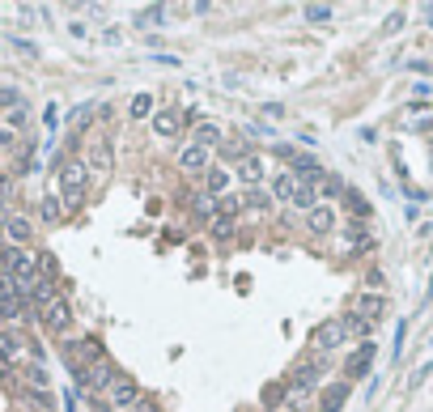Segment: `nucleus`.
I'll list each match as a JSON object with an SVG mask.
<instances>
[{"instance_id":"f257e3e1","label":"nucleus","mask_w":433,"mask_h":412,"mask_svg":"<svg viewBox=\"0 0 433 412\" xmlns=\"http://www.w3.org/2000/svg\"><path fill=\"white\" fill-rule=\"evenodd\" d=\"M0 272L13 277L22 297H26L30 285L38 281V251H30V247H0Z\"/></svg>"},{"instance_id":"f03ea898","label":"nucleus","mask_w":433,"mask_h":412,"mask_svg":"<svg viewBox=\"0 0 433 412\" xmlns=\"http://www.w3.org/2000/svg\"><path fill=\"white\" fill-rule=\"evenodd\" d=\"M85 187H89V166H85V158H64L60 170H56V191L64 196V209H77L81 196H85Z\"/></svg>"},{"instance_id":"7ed1b4c3","label":"nucleus","mask_w":433,"mask_h":412,"mask_svg":"<svg viewBox=\"0 0 433 412\" xmlns=\"http://www.w3.org/2000/svg\"><path fill=\"white\" fill-rule=\"evenodd\" d=\"M340 230V213H336V204H314V209L306 213V234L310 238H332Z\"/></svg>"},{"instance_id":"20e7f679","label":"nucleus","mask_w":433,"mask_h":412,"mask_svg":"<svg viewBox=\"0 0 433 412\" xmlns=\"http://www.w3.org/2000/svg\"><path fill=\"white\" fill-rule=\"evenodd\" d=\"M179 170L183 175H196V179H204L208 170H212V149H204V145H196V140H187L183 149H179Z\"/></svg>"},{"instance_id":"39448f33","label":"nucleus","mask_w":433,"mask_h":412,"mask_svg":"<svg viewBox=\"0 0 433 412\" xmlns=\"http://www.w3.org/2000/svg\"><path fill=\"white\" fill-rule=\"evenodd\" d=\"M38 319H43V328H47V332L64 336V332L73 328V306H68V297L60 293V297L51 302V306H43V311H38Z\"/></svg>"},{"instance_id":"423d86ee","label":"nucleus","mask_w":433,"mask_h":412,"mask_svg":"<svg viewBox=\"0 0 433 412\" xmlns=\"http://www.w3.org/2000/svg\"><path fill=\"white\" fill-rule=\"evenodd\" d=\"M344 340H348V336H344L340 319H328V323H318V328H314V336H310L314 353H323V357H328V353H336V348H340Z\"/></svg>"},{"instance_id":"0eeeda50","label":"nucleus","mask_w":433,"mask_h":412,"mask_svg":"<svg viewBox=\"0 0 433 412\" xmlns=\"http://www.w3.org/2000/svg\"><path fill=\"white\" fill-rule=\"evenodd\" d=\"M0 230H5V247H30V238H34V221L26 213H9L0 221Z\"/></svg>"},{"instance_id":"6e6552de","label":"nucleus","mask_w":433,"mask_h":412,"mask_svg":"<svg viewBox=\"0 0 433 412\" xmlns=\"http://www.w3.org/2000/svg\"><path fill=\"white\" fill-rule=\"evenodd\" d=\"M374 362H378V344H374V340H365V344H357V348L348 353L344 374H348V378H365V374L374 370Z\"/></svg>"},{"instance_id":"1a4fd4ad","label":"nucleus","mask_w":433,"mask_h":412,"mask_svg":"<svg viewBox=\"0 0 433 412\" xmlns=\"http://www.w3.org/2000/svg\"><path fill=\"white\" fill-rule=\"evenodd\" d=\"M111 140H106V136H98L94 145H89V153H85V166H89V175H98V179H106V175H111V166H115V158H111Z\"/></svg>"},{"instance_id":"9d476101","label":"nucleus","mask_w":433,"mask_h":412,"mask_svg":"<svg viewBox=\"0 0 433 412\" xmlns=\"http://www.w3.org/2000/svg\"><path fill=\"white\" fill-rule=\"evenodd\" d=\"M234 175H238V179L247 183V187H263V158H259L255 149H247L242 158L234 162Z\"/></svg>"},{"instance_id":"9b49d317","label":"nucleus","mask_w":433,"mask_h":412,"mask_svg":"<svg viewBox=\"0 0 433 412\" xmlns=\"http://www.w3.org/2000/svg\"><path fill=\"white\" fill-rule=\"evenodd\" d=\"M149 128H153L157 140H175V136L183 132V115H179V111H153Z\"/></svg>"},{"instance_id":"f8f14e48","label":"nucleus","mask_w":433,"mask_h":412,"mask_svg":"<svg viewBox=\"0 0 433 412\" xmlns=\"http://www.w3.org/2000/svg\"><path fill=\"white\" fill-rule=\"evenodd\" d=\"M106 395H111V408H136V404H140V387H136L128 374H119Z\"/></svg>"},{"instance_id":"ddd939ff","label":"nucleus","mask_w":433,"mask_h":412,"mask_svg":"<svg viewBox=\"0 0 433 412\" xmlns=\"http://www.w3.org/2000/svg\"><path fill=\"white\" fill-rule=\"evenodd\" d=\"M353 311H357L361 319H369V323H378V319H383V315H387V297H383V293H361V297L353 302Z\"/></svg>"},{"instance_id":"4468645a","label":"nucleus","mask_w":433,"mask_h":412,"mask_svg":"<svg viewBox=\"0 0 433 412\" xmlns=\"http://www.w3.org/2000/svg\"><path fill=\"white\" fill-rule=\"evenodd\" d=\"M298 187H302V183H298V175H293V170H281L272 183H267V191H272V200H277V204H293Z\"/></svg>"},{"instance_id":"2eb2a0df","label":"nucleus","mask_w":433,"mask_h":412,"mask_svg":"<svg viewBox=\"0 0 433 412\" xmlns=\"http://www.w3.org/2000/svg\"><path fill=\"white\" fill-rule=\"evenodd\" d=\"M272 191H267V187H247L242 191V209L247 213H255V217H263V213H272Z\"/></svg>"},{"instance_id":"dca6fc26","label":"nucleus","mask_w":433,"mask_h":412,"mask_svg":"<svg viewBox=\"0 0 433 412\" xmlns=\"http://www.w3.org/2000/svg\"><path fill=\"white\" fill-rule=\"evenodd\" d=\"M230 179H234L230 166H212V170L204 175V191H208L212 200H221V196H230Z\"/></svg>"},{"instance_id":"f3484780","label":"nucleus","mask_w":433,"mask_h":412,"mask_svg":"<svg viewBox=\"0 0 433 412\" xmlns=\"http://www.w3.org/2000/svg\"><path fill=\"white\" fill-rule=\"evenodd\" d=\"M340 328H344V336H348V340H361V344H365V340H374V323H369V319H361L357 311H344Z\"/></svg>"},{"instance_id":"a211bd4d","label":"nucleus","mask_w":433,"mask_h":412,"mask_svg":"<svg viewBox=\"0 0 433 412\" xmlns=\"http://www.w3.org/2000/svg\"><path fill=\"white\" fill-rule=\"evenodd\" d=\"M344 399H348V383H328V387H323L318 408L323 412H344Z\"/></svg>"},{"instance_id":"6ab92c4d","label":"nucleus","mask_w":433,"mask_h":412,"mask_svg":"<svg viewBox=\"0 0 433 412\" xmlns=\"http://www.w3.org/2000/svg\"><path fill=\"white\" fill-rule=\"evenodd\" d=\"M0 319H5V323H22V319H26V297L0 293Z\"/></svg>"},{"instance_id":"aec40b11","label":"nucleus","mask_w":433,"mask_h":412,"mask_svg":"<svg viewBox=\"0 0 433 412\" xmlns=\"http://www.w3.org/2000/svg\"><path fill=\"white\" fill-rule=\"evenodd\" d=\"M344 230V242H348V251H365L374 238H369V230H365V221H348V226H340Z\"/></svg>"},{"instance_id":"412c9836","label":"nucleus","mask_w":433,"mask_h":412,"mask_svg":"<svg viewBox=\"0 0 433 412\" xmlns=\"http://www.w3.org/2000/svg\"><path fill=\"white\" fill-rule=\"evenodd\" d=\"M0 357H5V362H26V344H22V336L0 332Z\"/></svg>"},{"instance_id":"4be33fe9","label":"nucleus","mask_w":433,"mask_h":412,"mask_svg":"<svg viewBox=\"0 0 433 412\" xmlns=\"http://www.w3.org/2000/svg\"><path fill=\"white\" fill-rule=\"evenodd\" d=\"M191 213H196V221H204V226H212V217H216V200H212L208 191H200V196L191 200Z\"/></svg>"},{"instance_id":"5701e85b","label":"nucleus","mask_w":433,"mask_h":412,"mask_svg":"<svg viewBox=\"0 0 433 412\" xmlns=\"http://www.w3.org/2000/svg\"><path fill=\"white\" fill-rule=\"evenodd\" d=\"M38 213H43V221H47V226H56V221H60V213H64L60 191H47V196H43V204H38Z\"/></svg>"},{"instance_id":"b1692460","label":"nucleus","mask_w":433,"mask_h":412,"mask_svg":"<svg viewBox=\"0 0 433 412\" xmlns=\"http://www.w3.org/2000/svg\"><path fill=\"white\" fill-rule=\"evenodd\" d=\"M191 140H196V145H204V149H221V140H226V136H221V128H216V124H200Z\"/></svg>"},{"instance_id":"393cba45","label":"nucleus","mask_w":433,"mask_h":412,"mask_svg":"<svg viewBox=\"0 0 433 412\" xmlns=\"http://www.w3.org/2000/svg\"><path fill=\"white\" fill-rule=\"evenodd\" d=\"M128 119H153V94H136L128 102Z\"/></svg>"},{"instance_id":"a878e982","label":"nucleus","mask_w":433,"mask_h":412,"mask_svg":"<svg viewBox=\"0 0 433 412\" xmlns=\"http://www.w3.org/2000/svg\"><path fill=\"white\" fill-rule=\"evenodd\" d=\"M17 107H26L22 89H13V85H0V111H17Z\"/></svg>"},{"instance_id":"bb28decb","label":"nucleus","mask_w":433,"mask_h":412,"mask_svg":"<svg viewBox=\"0 0 433 412\" xmlns=\"http://www.w3.org/2000/svg\"><path fill=\"white\" fill-rule=\"evenodd\" d=\"M314 191H318V196H323V204H332V200H336V196H344V183H340V179H336V175H328V179H323V183H318V187H314Z\"/></svg>"},{"instance_id":"cd10ccee","label":"nucleus","mask_w":433,"mask_h":412,"mask_svg":"<svg viewBox=\"0 0 433 412\" xmlns=\"http://www.w3.org/2000/svg\"><path fill=\"white\" fill-rule=\"evenodd\" d=\"M306 22H314V26H328V22H336V13H332L328 5H306Z\"/></svg>"},{"instance_id":"c85d7f7f","label":"nucleus","mask_w":433,"mask_h":412,"mask_svg":"<svg viewBox=\"0 0 433 412\" xmlns=\"http://www.w3.org/2000/svg\"><path fill=\"white\" fill-rule=\"evenodd\" d=\"M318 204V191L314 187H298V196H293V209H302V213H310Z\"/></svg>"},{"instance_id":"c756f323","label":"nucleus","mask_w":433,"mask_h":412,"mask_svg":"<svg viewBox=\"0 0 433 412\" xmlns=\"http://www.w3.org/2000/svg\"><path fill=\"white\" fill-rule=\"evenodd\" d=\"M208 230H212V238H230V234H234V217H226V213H216Z\"/></svg>"},{"instance_id":"7c9ffc66","label":"nucleus","mask_w":433,"mask_h":412,"mask_svg":"<svg viewBox=\"0 0 433 412\" xmlns=\"http://www.w3.org/2000/svg\"><path fill=\"white\" fill-rule=\"evenodd\" d=\"M5 128H9V132H26V128H30V111H26V107H17V111H9V119H5Z\"/></svg>"},{"instance_id":"2f4dec72","label":"nucleus","mask_w":433,"mask_h":412,"mask_svg":"<svg viewBox=\"0 0 433 412\" xmlns=\"http://www.w3.org/2000/svg\"><path fill=\"white\" fill-rule=\"evenodd\" d=\"M136 22H140V26H161V22H166V5H153V9H145Z\"/></svg>"},{"instance_id":"473e14b6","label":"nucleus","mask_w":433,"mask_h":412,"mask_svg":"<svg viewBox=\"0 0 433 412\" xmlns=\"http://www.w3.org/2000/svg\"><path fill=\"white\" fill-rule=\"evenodd\" d=\"M26 383H30L34 391H47V370H43V366H26Z\"/></svg>"},{"instance_id":"72a5a7b5","label":"nucleus","mask_w":433,"mask_h":412,"mask_svg":"<svg viewBox=\"0 0 433 412\" xmlns=\"http://www.w3.org/2000/svg\"><path fill=\"white\" fill-rule=\"evenodd\" d=\"M13 149H17V132H9V128H0V158H9Z\"/></svg>"},{"instance_id":"f704fd0d","label":"nucleus","mask_w":433,"mask_h":412,"mask_svg":"<svg viewBox=\"0 0 433 412\" xmlns=\"http://www.w3.org/2000/svg\"><path fill=\"white\" fill-rule=\"evenodd\" d=\"M404 340H408V323L395 328V362H399V353H404Z\"/></svg>"},{"instance_id":"c9c22d12","label":"nucleus","mask_w":433,"mask_h":412,"mask_svg":"<svg viewBox=\"0 0 433 412\" xmlns=\"http://www.w3.org/2000/svg\"><path fill=\"white\" fill-rule=\"evenodd\" d=\"M9 196H13V179L0 175V204H9Z\"/></svg>"},{"instance_id":"e433bc0d","label":"nucleus","mask_w":433,"mask_h":412,"mask_svg":"<svg viewBox=\"0 0 433 412\" xmlns=\"http://www.w3.org/2000/svg\"><path fill=\"white\" fill-rule=\"evenodd\" d=\"M89 115H94V107H89V102H85V107H77V115H73V124H77V128H85V119H89Z\"/></svg>"},{"instance_id":"4c0bfd02","label":"nucleus","mask_w":433,"mask_h":412,"mask_svg":"<svg viewBox=\"0 0 433 412\" xmlns=\"http://www.w3.org/2000/svg\"><path fill=\"white\" fill-rule=\"evenodd\" d=\"M383 30H387V34H395V30H404V13H391V17H387V26H383Z\"/></svg>"},{"instance_id":"58836bf2","label":"nucleus","mask_w":433,"mask_h":412,"mask_svg":"<svg viewBox=\"0 0 433 412\" xmlns=\"http://www.w3.org/2000/svg\"><path fill=\"white\" fill-rule=\"evenodd\" d=\"M429 374H433V362H429V366H420V370H416V374H412V387H420V383H425V378H429Z\"/></svg>"},{"instance_id":"ea45409f","label":"nucleus","mask_w":433,"mask_h":412,"mask_svg":"<svg viewBox=\"0 0 433 412\" xmlns=\"http://www.w3.org/2000/svg\"><path fill=\"white\" fill-rule=\"evenodd\" d=\"M5 217H9V213H5V204H0V221H5Z\"/></svg>"},{"instance_id":"a19ab883","label":"nucleus","mask_w":433,"mask_h":412,"mask_svg":"<svg viewBox=\"0 0 433 412\" xmlns=\"http://www.w3.org/2000/svg\"><path fill=\"white\" fill-rule=\"evenodd\" d=\"M277 412H289V408H277Z\"/></svg>"}]
</instances>
